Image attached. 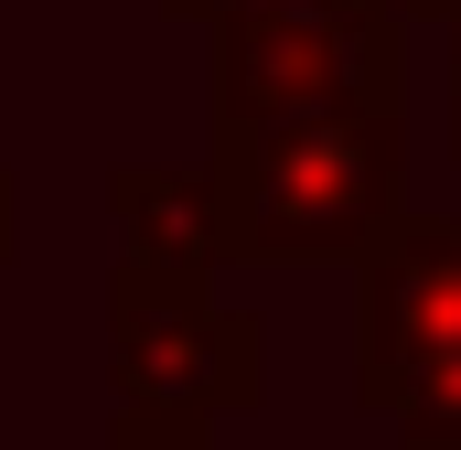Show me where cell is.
<instances>
[{"instance_id":"7a4b0ae2","label":"cell","mask_w":461,"mask_h":450,"mask_svg":"<svg viewBox=\"0 0 461 450\" xmlns=\"http://www.w3.org/2000/svg\"><path fill=\"white\" fill-rule=\"evenodd\" d=\"M268 397V333L194 268H108V418L215 429Z\"/></svg>"},{"instance_id":"277c9868","label":"cell","mask_w":461,"mask_h":450,"mask_svg":"<svg viewBox=\"0 0 461 450\" xmlns=\"http://www.w3.org/2000/svg\"><path fill=\"white\" fill-rule=\"evenodd\" d=\"M215 129L258 118H322V108H408V22L375 0H279L204 22Z\"/></svg>"},{"instance_id":"3957f363","label":"cell","mask_w":461,"mask_h":450,"mask_svg":"<svg viewBox=\"0 0 461 450\" xmlns=\"http://www.w3.org/2000/svg\"><path fill=\"white\" fill-rule=\"evenodd\" d=\"M354 408L397 450H461V215H397L354 268Z\"/></svg>"},{"instance_id":"8992f818","label":"cell","mask_w":461,"mask_h":450,"mask_svg":"<svg viewBox=\"0 0 461 450\" xmlns=\"http://www.w3.org/2000/svg\"><path fill=\"white\" fill-rule=\"evenodd\" d=\"M172 22H226V11H279V0H161ZM375 11H397V22H451V0H375Z\"/></svg>"},{"instance_id":"52a82bcc","label":"cell","mask_w":461,"mask_h":450,"mask_svg":"<svg viewBox=\"0 0 461 450\" xmlns=\"http://www.w3.org/2000/svg\"><path fill=\"white\" fill-rule=\"evenodd\" d=\"M108 450H215V429H129V418H108Z\"/></svg>"},{"instance_id":"5b68a950","label":"cell","mask_w":461,"mask_h":450,"mask_svg":"<svg viewBox=\"0 0 461 450\" xmlns=\"http://www.w3.org/2000/svg\"><path fill=\"white\" fill-rule=\"evenodd\" d=\"M108 215H118V257H140V268H194V279L226 268L204 161H118L108 172Z\"/></svg>"},{"instance_id":"ba28073f","label":"cell","mask_w":461,"mask_h":450,"mask_svg":"<svg viewBox=\"0 0 461 450\" xmlns=\"http://www.w3.org/2000/svg\"><path fill=\"white\" fill-rule=\"evenodd\" d=\"M11 247H22V183L0 172V257H11Z\"/></svg>"},{"instance_id":"6da1fadb","label":"cell","mask_w":461,"mask_h":450,"mask_svg":"<svg viewBox=\"0 0 461 450\" xmlns=\"http://www.w3.org/2000/svg\"><path fill=\"white\" fill-rule=\"evenodd\" d=\"M215 236L226 268H322L375 257L408 215V108H322V118H258L204 140Z\"/></svg>"},{"instance_id":"9c48e42d","label":"cell","mask_w":461,"mask_h":450,"mask_svg":"<svg viewBox=\"0 0 461 450\" xmlns=\"http://www.w3.org/2000/svg\"><path fill=\"white\" fill-rule=\"evenodd\" d=\"M440 32H451V150H461V0H451V22H440Z\"/></svg>"}]
</instances>
